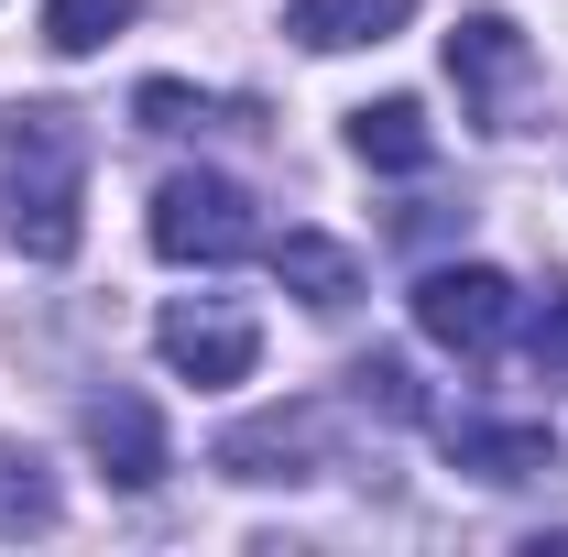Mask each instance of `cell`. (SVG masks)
Masks as SVG:
<instances>
[{
	"mask_svg": "<svg viewBox=\"0 0 568 557\" xmlns=\"http://www.w3.org/2000/svg\"><path fill=\"white\" fill-rule=\"evenodd\" d=\"M0 230L22 241V263H67L88 230V153L67 110H11L0 132Z\"/></svg>",
	"mask_w": 568,
	"mask_h": 557,
	"instance_id": "6da1fadb",
	"label": "cell"
},
{
	"mask_svg": "<svg viewBox=\"0 0 568 557\" xmlns=\"http://www.w3.org/2000/svg\"><path fill=\"white\" fill-rule=\"evenodd\" d=\"M153 252L219 274V263L263 252V219H252V198H241L230 175H164V186H153Z\"/></svg>",
	"mask_w": 568,
	"mask_h": 557,
	"instance_id": "7a4b0ae2",
	"label": "cell"
},
{
	"mask_svg": "<svg viewBox=\"0 0 568 557\" xmlns=\"http://www.w3.org/2000/svg\"><path fill=\"white\" fill-rule=\"evenodd\" d=\"M153 350H164L175 383L230 394V383H252V361H263V317H252L241 295H175V306L153 317Z\"/></svg>",
	"mask_w": 568,
	"mask_h": 557,
	"instance_id": "3957f363",
	"label": "cell"
},
{
	"mask_svg": "<svg viewBox=\"0 0 568 557\" xmlns=\"http://www.w3.org/2000/svg\"><path fill=\"white\" fill-rule=\"evenodd\" d=\"M416 328L437 350H459V361L503 350L514 340V274H493V263H437V274H416Z\"/></svg>",
	"mask_w": 568,
	"mask_h": 557,
	"instance_id": "277c9868",
	"label": "cell"
},
{
	"mask_svg": "<svg viewBox=\"0 0 568 557\" xmlns=\"http://www.w3.org/2000/svg\"><path fill=\"white\" fill-rule=\"evenodd\" d=\"M448 77H459V99H470L481 132H514V110H525V88H536V55H525V33H514L503 11H470V22L448 33Z\"/></svg>",
	"mask_w": 568,
	"mask_h": 557,
	"instance_id": "5b68a950",
	"label": "cell"
},
{
	"mask_svg": "<svg viewBox=\"0 0 568 557\" xmlns=\"http://www.w3.org/2000/svg\"><path fill=\"white\" fill-rule=\"evenodd\" d=\"M219 470H230V482H317V416H306V405L241 416L219 437Z\"/></svg>",
	"mask_w": 568,
	"mask_h": 557,
	"instance_id": "8992f818",
	"label": "cell"
},
{
	"mask_svg": "<svg viewBox=\"0 0 568 557\" xmlns=\"http://www.w3.org/2000/svg\"><path fill=\"white\" fill-rule=\"evenodd\" d=\"M88 459L121 492H153L164 482V416H153L142 394H99V405H88Z\"/></svg>",
	"mask_w": 568,
	"mask_h": 557,
	"instance_id": "52a82bcc",
	"label": "cell"
},
{
	"mask_svg": "<svg viewBox=\"0 0 568 557\" xmlns=\"http://www.w3.org/2000/svg\"><path fill=\"white\" fill-rule=\"evenodd\" d=\"M448 459L470 482H547L558 470V437L547 426H514V416H448Z\"/></svg>",
	"mask_w": 568,
	"mask_h": 557,
	"instance_id": "ba28073f",
	"label": "cell"
},
{
	"mask_svg": "<svg viewBox=\"0 0 568 557\" xmlns=\"http://www.w3.org/2000/svg\"><path fill=\"white\" fill-rule=\"evenodd\" d=\"M416 22V0H284V33L306 55H351V44H394Z\"/></svg>",
	"mask_w": 568,
	"mask_h": 557,
	"instance_id": "9c48e42d",
	"label": "cell"
},
{
	"mask_svg": "<svg viewBox=\"0 0 568 557\" xmlns=\"http://www.w3.org/2000/svg\"><path fill=\"white\" fill-rule=\"evenodd\" d=\"M274 284L295 295V306L339 317V306L361 295V252H351V241H328V230H284V241H274Z\"/></svg>",
	"mask_w": 568,
	"mask_h": 557,
	"instance_id": "30bf717a",
	"label": "cell"
},
{
	"mask_svg": "<svg viewBox=\"0 0 568 557\" xmlns=\"http://www.w3.org/2000/svg\"><path fill=\"white\" fill-rule=\"evenodd\" d=\"M351 153L372 164V175H426V164H437L426 99H372V110H351Z\"/></svg>",
	"mask_w": 568,
	"mask_h": 557,
	"instance_id": "8fae6325",
	"label": "cell"
},
{
	"mask_svg": "<svg viewBox=\"0 0 568 557\" xmlns=\"http://www.w3.org/2000/svg\"><path fill=\"white\" fill-rule=\"evenodd\" d=\"M55 514H67L55 459L22 448V437H0V536H55Z\"/></svg>",
	"mask_w": 568,
	"mask_h": 557,
	"instance_id": "7c38bea8",
	"label": "cell"
},
{
	"mask_svg": "<svg viewBox=\"0 0 568 557\" xmlns=\"http://www.w3.org/2000/svg\"><path fill=\"white\" fill-rule=\"evenodd\" d=\"M351 394L372 405V416H394V426H416V416H426L416 361H405V350H372V361H351Z\"/></svg>",
	"mask_w": 568,
	"mask_h": 557,
	"instance_id": "4fadbf2b",
	"label": "cell"
},
{
	"mask_svg": "<svg viewBox=\"0 0 568 557\" xmlns=\"http://www.w3.org/2000/svg\"><path fill=\"white\" fill-rule=\"evenodd\" d=\"M121 22H132V0H44V44L55 55H99Z\"/></svg>",
	"mask_w": 568,
	"mask_h": 557,
	"instance_id": "5bb4252c",
	"label": "cell"
},
{
	"mask_svg": "<svg viewBox=\"0 0 568 557\" xmlns=\"http://www.w3.org/2000/svg\"><path fill=\"white\" fill-rule=\"evenodd\" d=\"M132 121H142V132H197V121H219V110L197 99V88H175V77H142V88H132Z\"/></svg>",
	"mask_w": 568,
	"mask_h": 557,
	"instance_id": "9a60e30c",
	"label": "cell"
},
{
	"mask_svg": "<svg viewBox=\"0 0 568 557\" xmlns=\"http://www.w3.org/2000/svg\"><path fill=\"white\" fill-rule=\"evenodd\" d=\"M536 372H547V383H568V284L547 295V317H536Z\"/></svg>",
	"mask_w": 568,
	"mask_h": 557,
	"instance_id": "2e32d148",
	"label": "cell"
}]
</instances>
